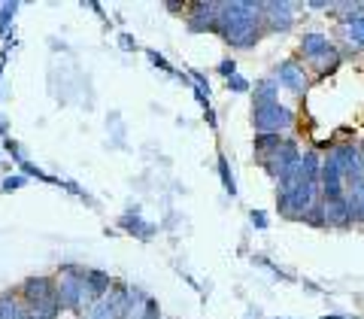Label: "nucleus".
I'll use <instances>...</instances> for the list:
<instances>
[{"label":"nucleus","mask_w":364,"mask_h":319,"mask_svg":"<svg viewBox=\"0 0 364 319\" xmlns=\"http://www.w3.org/2000/svg\"><path fill=\"white\" fill-rule=\"evenodd\" d=\"M261 21H264V4H222L215 33L234 49H252L264 31Z\"/></svg>","instance_id":"1"},{"label":"nucleus","mask_w":364,"mask_h":319,"mask_svg":"<svg viewBox=\"0 0 364 319\" xmlns=\"http://www.w3.org/2000/svg\"><path fill=\"white\" fill-rule=\"evenodd\" d=\"M316 201H318V186L316 182H306L304 177L294 179L289 189L277 192V210H279V216H286V219H298L301 222V216L310 210Z\"/></svg>","instance_id":"2"},{"label":"nucleus","mask_w":364,"mask_h":319,"mask_svg":"<svg viewBox=\"0 0 364 319\" xmlns=\"http://www.w3.org/2000/svg\"><path fill=\"white\" fill-rule=\"evenodd\" d=\"M252 128L258 134H282L289 131L294 125V113L279 104V100H273V104H252Z\"/></svg>","instance_id":"3"},{"label":"nucleus","mask_w":364,"mask_h":319,"mask_svg":"<svg viewBox=\"0 0 364 319\" xmlns=\"http://www.w3.org/2000/svg\"><path fill=\"white\" fill-rule=\"evenodd\" d=\"M64 277H61V286H58V304L61 310H70L79 313L85 304V286H82V271L85 268H76V265H64Z\"/></svg>","instance_id":"4"},{"label":"nucleus","mask_w":364,"mask_h":319,"mask_svg":"<svg viewBox=\"0 0 364 319\" xmlns=\"http://www.w3.org/2000/svg\"><path fill=\"white\" fill-rule=\"evenodd\" d=\"M258 164L264 167L267 174L279 182V179H286V177H291L294 170H298V164H301V150H298V143L289 140V137H286L279 150L273 152L270 158H264V162H258Z\"/></svg>","instance_id":"5"},{"label":"nucleus","mask_w":364,"mask_h":319,"mask_svg":"<svg viewBox=\"0 0 364 319\" xmlns=\"http://www.w3.org/2000/svg\"><path fill=\"white\" fill-rule=\"evenodd\" d=\"M337 162V167L343 170V179H358L364 177V150L358 143H340L328 152Z\"/></svg>","instance_id":"6"},{"label":"nucleus","mask_w":364,"mask_h":319,"mask_svg":"<svg viewBox=\"0 0 364 319\" xmlns=\"http://www.w3.org/2000/svg\"><path fill=\"white\" fill-rule=\"evenodd\" d=\"M273 79H277V85L294 91V95H304L306 85H310V79H306L304 67L298 61H291V58H286V61L277 67V76H273Z\"/></svg>","instance_id":"7"},{"label":"nucleus","mask_w":364,"mask_h":319,"mask_svg":"<svg viewBox=\"0 0 364 319\" xmlns=\"http://www.w3.org/2000/svg\"><path fill=\"white\" fill-rule=\"evenodd\" d=\"M219 6L222 4H195L191 9L195 13H188V31L195 33H215V21H219Z\"/></svg>","instance_id":"8"},{"label":"nucleus","mask_w":364,"mask_h":319,"mask_svg":"<svg viewBox=\"0 0 364 319\" xmlns=\"http://www.w3.org/2000/svg\"><path fill=\"white\" fill-rule=\"evenodd\" d=\"M21 298H25L28 304H40V301L58 298V286H55L49 277H31V280H25V286H21Z\"/></svg>","instance_id":"9"},{"label":"nucleus","mask_w":364,"mask_h":319,"mask_svg":"<svg viewBox=\"0 0 364 319\" xmlns=\"http://www.w3.org/2000/svg\"><path fill=\"white\" fill-rule=\"evenodd\" d=\"M82 286H85V301H100L104 295L112 289V280L107 271H97V268H85L82 271Z\"/></svg>","instance_id":"10"},{"label":"nucleus","mask_w":364,"mask_h":319,"mask_svg":"<svg viewBox=\"0 0 364 319\" xmlns=\"http://www.w3.org/2000/svg\"><path fill=\"white\" fill-rule=\"evenodd\" d=\"M264 25H267V31L289 33L294 25L291 4H264Z\"/></svg>","instance_id":"11"},{"label":"nucleus","mask_w":364,"mask_h":319,"mask_svg":"<svg viewBox=\"0 0 364 319\" xmlns=\"http://www.w3.org/2000/svg\"><path fill=\"white\" fill-rule=\"evenodd\" d=\"M343 198H346V207H349V213H352V222H361V225H364V177L346 179Z\"/></svg>","instance_id":"12"},{"label":"nucleus","mask_w":364,"mask_h":319,"mask_svg":"<svg viewBox=\"0 0 364 319\" xmlns=\"http://www.w3.org/2000/svg\"><path fill=\"white\" fill-rule=\"evenodd\" d=\"M331 49H337V46L325 37V33H304L301 37V52H304V58H310V61H316V58H322V55H328Z\"/></svg>","instance_id":"13"},{"label":"nucleus","mask_w":364,"mask_h":319,"mask_svg":"<svg viewBox=\"0 0 364 319\" xmlns=\"http://www.w3.org/2000/svg\"><path fill=\"white\" fill-rule=\"evenodd\" d=\"M325 204V201H322ZM325 219H328V228H352L355 222H352V213L346 207V198L343 201H334V204H325Z\"/></svg>","instance_id":"14"},{"label":"nucleus","mask_w":364,"mask_h":319,"mask_svg":"<svg viewBox=\"0 0 364 319\" xmlns=\"http://www.w3.org/2000/svg\"><path fill=\"white\" fill-rule=\"evenodd\" d=\"M282 140H286L282 134H255V140H252L255 158H258V162H264V158H270V155L282 146Z\"/></svg>","instance_id":"15"},{"label":"nucleus","mask_w":364,"mask_h":319,"mask_svg":"<svg viewBox=\"0 0 364 319\" xmlns=\"http://www.w3.org/2000/svg\"><path fill=\"white\" fill-rule=\"evenodd\" d=\"M273 100H279L277 79L267 76V79H261V83H255V88H252V104H273Z\"/></svg>","instance_id":"16"},{"label":"nucleus","mask_w":364,"mask_h":319,"mask_svg":"<svg viewBox=\"0 0 364 319\" xmlns=\"http://www.w3.org/2000/svg\"><path fill=\"white\" fill-rule=\"evenodd\" d=\"M340 61H343V55H340L337 49H331L328 55H322V58H316V61H310V64L316 67V73H318V76H328V73H334V70H337Z\"/></svg>","instance_id":"17"},{"label":"nucleus","mask_w":364,"mask_h":319,"mask_svg":"<svg viewBox=\"0 0 364 319\" xmlns=\"http://www.w3.org/2000/svg\"><path fill=\"white\" fill-rule=\"evenodd\" d=\"M0 319H25V304H18L13 295L0 298Z\"/></svg>","instance_id":"18"},{"label":"nucleus","mask_w":364,"mask_h":319,"mask_svg":"<svg viewBox=\"0 0 364 319\" xmlns=\"http://www.w3.org/2000/svg\"><path fill=\"white\" fill-rule=\"evenodd\" d=\"M301 222H304V225H313V228H328V219H325V204H322V201H316L313 207L301 216Z\"/></svg>","instance_id":"19"},{"label":"nucleus","mask_w":364,"mask_h":319,"mask_svg":"<svg viewBox=\"0 0 364 319\" xmlns=\"http://www.w3.org/2000/svg\"><path fill=\"white\" fill-rule=\"evenodd\" d=\"M219 177H222V186L228 195H237V182H234V174H231V164H228V155H219Z\"/></svg>","instance_id":"20"},{"label":"nucleus","mask_w":364,"mask_h":319,"mask_svg":"<svg viewBox=\"0 0 364 319\" xmlns=\"http://www.w3.org/2000/svg\"><path fill=\"white\" fill-rule=\"evenodd\" d=\"M346 40L355 43V49H364V13L346 25Z\"/></svg>","instance_id":"21"},{"label":"nucleus","mask_w":364,"mask_h":319,"mask_svg":"<svg viewBox=\"0 0 364 319\" xmlns=\"http://www.w3.org/2000/svg\"><path fill=\"white\" fill-rule=\"evenodd\" d=\"M228 91H234V95H246V91H252V85H249V79L234 73L231 79H228Z\"/></svg>","instance_id":"22"},{"label":"nucleus","mask_w":364,"mask_h":319,"mask_svg":"<svg viewBox=\"0 0 364 319\" xmlns=\"http://www.w3.org/2000/svg\"><path fill=\"white\" fill-rule=\"evenodd\" d=\"M146 55H149V58H152V64H155V67H161L164 73H173V76H176V70H173V67L167 64V58H164L161 52H155V49H146Z\"/></svg>","instance_id":"23"},{"label":"nucleus","mask_w":364,"mask_h":319,"mask_svg":"<svg viewBox=\"0 0 364 319\" xmlns=\"http://www.w3.org/2000/svg\"><path fill=\"white\" fill-rule=\"evenodd\" d=\"M16 4H6L4 9H0V33H6V25H9V19H13L16 16Z\"/></svg>","instance_id":"24"},{"label":"nucleus","mask_w":364,"mask_h":319,"mask_svg":"<svg viewBox=\"0 0 364 319\" xmlns=\"http://www.w3.org/2000/svg\"><path fill=\"white\" fill-rule=\"evenodd\" d=\"M25 182H28V177H25V174H16V177H6V179H4V186H0V189H4V192H13V189H21Z\"/></svg>","instance_id":"25"},{"label":"nucleus","mask_w":364,"mask_h":319,"mask_svg":"<svg viewBox=\"0 0 364 319\" xmlns=\"http://www.w3.org/2000/svg\"><path fill=\"white\" fill-rule=\"evenodd\" d=\"M249 219H252V225L258 228V231H267V213L264 210H252V213H249Z\"/></svg>","instance_id":"26"},{"label":"nucleus","mask_w":364,"mask_h":319,"mask_svg":"<svg viewBox=\"0 0 364 319\" xmlns=\"http://www.w3.org/2000/svg\"><path fill=\"white\" fill-rule=\"evenodd\" d=\"M219 73H222L225 79H231V76L237 73V61H234V58H225V61L219 64Z\"/></svg>","instance_id":"27"},{"label":"nucleus","mask_w":364,"mask_h":319,"mask_svg":"<svg viewBox=\"0 0 364 319\" xmlns=\"http://www.w3.org/2000/svg\"><path fill=\"white\" fill-rule=\"evenodd\" d=\"M122 46H124V49H136V43L128 40V33H122Z\"/></svg>","instance_id":"28"},{"label":"nucleus","mask_w":364,"mask_h":319,"mask_svg":"<svg viewBox=\"0 0 364 319\" xmlns=\"http://www.w3.org/2000/svg\"><path fill=\"white\" fill-rule=\"evenodd\" d=\"M322 319H355V316H346V313H328V316H322Z\"/></svg>","instance_id":"29"},{"label":"nucleus","mask_w":364,"mask_h":319,"mask_svg":"<svg viewBox=\"0 0 364 319\" xmlns=\"http://www.w3.org/2000/svg\"><path fill=\"white\" fill-rule=\"evenodd\" d=\"M4 61H6V55H0V73H4Z\"/></svg>","instance_id":"30"},{"label":"nucleus","mask_w":364,"mask_h":319,"mask_svg":"<svg viewBox=\"0 0 364 319\" xmlns=\"http://www.w3.org/2000/svg\"><path fill=\"white\" fill-rule=\"evenodd\" d=\"M277 319H279V316H277Z\"/></svg>","instance_id":"31"},{"label":"nucleus","mask_w":364,"mask_h":319,"mask_svg":"<svg viewBox=\"0 0 364 319\" xmlns=\"http://www.w3.org/2000/svg\"><path fill=\"white\" fill-rule=\"evenodd\" d=\"M134 319H136V316H134Z\"/></svg>","instance_id":"32"}]
</instances>
